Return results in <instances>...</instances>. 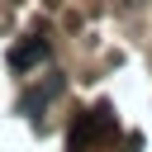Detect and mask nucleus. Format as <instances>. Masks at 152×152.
<instances>
[{
    "label": "nucleus",
    "instance_id": "obj_1",
    "mask_svg": "<svg viewBox=\"0 0 152 152\" xmlns=\"http://www.w3.org/2000/svg\"><path fill=\"white\" fill-rule=\"evenodd\" d=\"M38 62H48V38H19L10 48V66L14 71H33Z\"/></svg>",
    "mask_w": 152,
    "mask_h": 152
},
{
    "label": "nucleus",
    "instance_id": "obj_2",
    "mask_svg": "<svg viewBox=\"0 0 152 152\" xmlns=\"http://www.w3.org/2000/svg\"><path fill=\"white\" fill-rule=\"evenodd\" d=\"M57 90H62V76H48L43 86H33V90H28L24 100H19V109H24V114H38V109H43V104H48V100H52Z\"/></svg>",
    "mask_w": 152,
    "mask_h": 152
},
{
    "label": "nucleus",
    "instance_id": "obj_3",
    "mask_svg": "<svg viewBox=\"0 0 152 152\" xmlns=\"http://www.w3.org/2000/svg\"><path fill=\"white\" fill-rule=\"evenodd\" d=\"M90 133H95V138H114V109H109V104L90 109Z\"/></svg>",
    "mask_w": 152,
    "mask_h": 152
},
{
    "label": "nucleus",
    "instance_id": "obj_4",
    "mask_svg": "<svg viewBox=\"0 0 152 152\" xmlns=\"http://www.w3.org/2000/svg\"><path fill=\"white\" fill-rule=\"evenodd\" d=\"M128 5H142V0H128Z\"/></svg>",
    "mask_w": 152,
    "mask_h": 152
}]
</instances>
